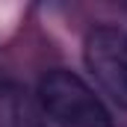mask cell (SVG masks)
Segmentation results:
<instances>
[{
  "mask_svg": "<svg viewBox=\"0 0 127 127\" xmlns=\"http://www.w3.org/2000/svg\"><path fill=\"white\" fill-rule=\"evenodd\" d=\"M38 109L56 127H115L95 89L68 68H50L35 89Z\"/></svg>",
  "mask_w": 127,
  "mask_h": 127,
  "instance_id": "obj_1",
  "label": "cell"
},
{
  "mask_svg": "<svg viewBox=\"0 0 127 127\" xmlns=\"http://www.w3.org/2000/svg\"><path fill=\"white\" fill-rule=\"evenodd\" d=\"M83 59L103 95L127 109V32L118 27H92L83 44Z\"/></svg>",
  "mask_w": 127,
  "mask_h": 127,
  "instance_id": "obj_2",
  "label": "cell"
},
{
  "mask_svg": "<svg viewBox=\"0 0 127 127\" xmlns=\"http://www.w3.org/2000/svg\"><path fill=\"white\" fill-rule=\"evenodd\" d=\"M44 121L38 100L32 103L15 83H0V127H44Z\"/></svg>",
  "mask_w": 127,
  "mask_h": 127,
  "instance_id": "obj_3",
  "label": "cell"
}]
</instances>
